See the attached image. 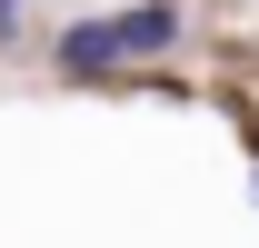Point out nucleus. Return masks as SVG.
<instances>
[{
	"label": "nucleus",
	"instance_id": "2",
	"mask_svg": "<svg viewBox=\"0 0 259 248\" xmlns=\"http://www.w3.org/2000/svg\"><path fill=\"white\" fill-rule=\"evenodd\" d=\"M10 30H20V0H0V40H10Z\"/></svg>",
	"mask_w": 259,
	"mask_h": 248
},
{
	"label": "nucleus",
	"instance_id": "1",
	"mask_svg": "<svg viewBox=\"0 0 259 248\" xmlns=\"http://www.w3.org/2000/svg\"><path fill=\"white\" fill-rule=\"evenodd\" d=\"M180 0H140V10H110V20H80V30L60 40V70L70 80H100V70H130V60H160V50H180Z\"/></svg>",
	"mask_w": 259,
	"mask_h": 248
}]
</instances>
